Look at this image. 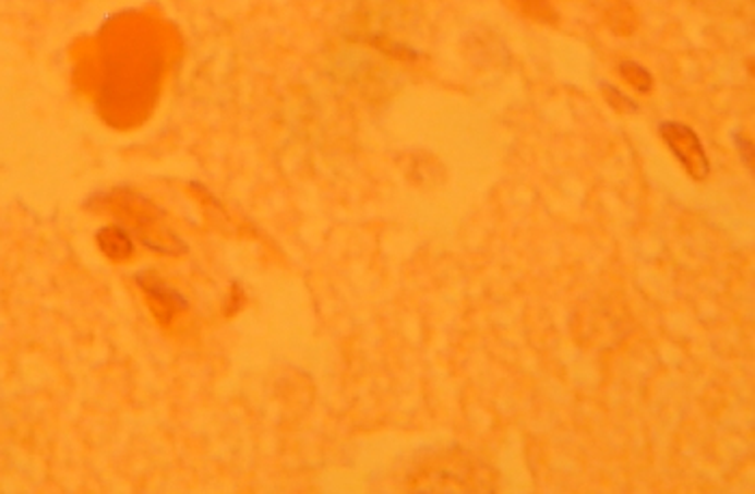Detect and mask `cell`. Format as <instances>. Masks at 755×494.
<instances>
[{"label":"cell","mask_w":755,"mask_h":494,"mask_svg":"<svg viewBox=\"0 0 755 494\" xmlns=\"http://www.w3.org/2000/svg\"><path fill=\"white\" fill-rule=\"evenodd\" d=\"M662 141L673 152L678 162L684 167V171L702 182L710 176V160L706 156V149L697 136V132L684 123L678 121H664L661 123Z\"/></svg>","instance_id":"cell-1"},{"label":"cell","mask_w":755,"mask_h":494,"mask_svg":"<svg viewBox=\"0 0 755 494\" xmlns=\"http://www.w3.org/2000/svg\"><path fill=\"white\" fill-rule=\"evenodd\" d=\"M620 76H622L633 89H637V92H642V94H650V92H652V85H655L652 74H650L644 65H639V63H635V61H624V63H620Z\"/></svg>","instance_id":"cell-2"},{"label":"cell","mask_w":755,"mask_h":494,"mask_svg":"<svg viewBox=\"0 0 755 494\" xmlns=\"http://www.w3.org/2000/svg\"><path fill=\"white\" fill-rule=\"evenodd\" d=\"M736 145H739V152L743 154L741 158L745 160L750 173H754V145H752V141L745 138V136H741V134H736Z\"/></svg>","instance_id":"cell-4"},{"label":"cell","mask_w":755,"mask_h":494,"mask_svg":"<svg viewBox=\"0 0 755 494\" xmlns=\"http://www.w3.org/2000/svg\"><path fill=\"white\" fill-rule=\"evenodd\" d=\"M600 87H602V94H604L607 101H609L618 112L633 115V112L639 110V104H635L628 96H624L618 87H613V85H609V83H602Z\"/></svg>","instance_id":"cell-3"}]
</instances>
